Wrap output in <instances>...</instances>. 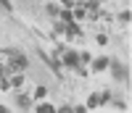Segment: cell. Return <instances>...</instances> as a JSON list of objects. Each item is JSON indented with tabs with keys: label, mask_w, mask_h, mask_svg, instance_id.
I'll use <instances>...</instances> for the list:
<instances>
[{
	"label": "cell",
	"mask_w": 132,
	"mask_h": 113,
	"mask_svg": "<svg viewBox=\"0 0 132 113\" xmlns=\"http://www.w3.org/2000/svg\"><path fill=\"white\" fill-rule=\"evenodd\" d=\"M45 95H48V89H45V87L40 84V87L35 89V97H37V100H42V97H45Z\"/></svg>",
	"instance_id": "cell-7"
},
{
	"label": "cell",
	"mask_w": 132,
	"mask_h": 113,
	"mask_svg": "<svg viewBox=\"0 0 132 113\" xmlns=\"http://www.w3.org/2000/svg\"><path fill=\"white\" fill-rule=\"evenodd\" d=\"M95 40H98V45H106V42H108V37H106V34H98Z\"/></svg>",
	"instance_id": "cell-15"
},
{
	"label": "cell",
	"mask_w": 132,
	"mask_h": 113,
	"mask_svg": "<svg viewBox=\"0 0 132 113\" xmlns=\"http://www.w3.org/2000/svg\"><path fill=\"white\" fill-rule=\"evenodd\" d=\"M0 5H3L5 11H13V5H11V0H0Z\"/></svg>",
	"instance_id": "cell-13"
},
{
	"label": "cell",
	"mask_w": 132,
	"mask_h": 113,
	"mask_svg": "<svg viewBox=\"0 0 132 113\" xmlns=\"http://www.w3.org/2000/svg\"><path fill=\"white\" fill-rule=\"evenodd\" d=\"M19 105H21V108H29V97H27V95H19Z\"/></svg>",
	"instance_id": "cell-9"
},
{
	"label": "cell",
	"mask_w": 132,
	"mask_h": 113,
	"mask_svg": "<svg viewBox=\"0 0 132 113\" xmlns=\"http://www.w3.org/2000/svg\"><path fill=\"white\" fill-rule=\"evenodd\" d=\"M61 3H63V8H71V5H74V0H61Z\"/></svg>",
	"instance_id": "cell-17"
},
{
	"label": "cell",
	"mask_w": 132,
	"mask_h": 113,
	"mask_svg": "<svg viewBox=\"0 0 132 113\" xmlns=\"http://www.w3.org/2000/svg\"><path fill=\"white\" fill-rule=\"evenodd\" d=\"M79 3H85V0H79Z\"/></svg>",
	"instance_id": "cell-20"
},
{
	"label": "cell",
	"mask_w": 132,
	"mask_h": 113,
	"mask_svg": "<svg viewBox=\"0 0 132 113\" xmlns=\"http://www.w3.org/2000/svg\"><path fill=\"white\" fill-rule=\"evenodd\" d=\"M37 113H56V108H53L50 103H40L37 105Z\"/></svg>",
	"instance_id": "cell-4"
},
{
	"label": "cell",
	"mask_w": 132,
	"mask_h": 113,
	"mask_svg": "<svg viewBox=\"0 0 132 113\" xmlns=\"http://www.w3.org/2000/svg\"><path fill=\"white\" fill-rule=\"evenodd\" d=\"M40 55H42V61H45V63H48V66H50V69H53V71H56L58 76L63 74V71H61V66H58V61H56V58H50V55H45V53H42V50H40Z\"/></svg>",
	"instance_id": "cell-3"
},
{
	"label": "cell",
	"mask_w": 132,
	"mask_h": 113,
	"mask_svg": "<svg viewBox=\"0 0 132 113\" xmlns=\"http://www.w3.org/2000/svg\"><path fill=\"white\" fill-rule=\"evenodd\" d=\"M95 105H101V95H90L87 97V108H95Z\"/></svg>",
	"instance_id": "cell-6"
},
{
	"label": "cell",
	"mask_w": 132,
	"mask_h": 113,
	"mask_svg": "<svg viewBox=\"0 0 132 113\" xmlns=\"http://www.w3.org/2000/svg\"><path fill=\"white\" fill-rule=\"evenodd\" d=\"M90 58H93L90 53H82V55H79V61H82V63H90Z\"/></svg>",
	"instance_id": "cell-12"
},
{
	"label": "cell",
	"mask_w": 132,
	"mask_h": 113,
	"mask_svg": "<svg viewBox=\"0 0 132 113\" xmlns=\"http://www.w3.org/2000/svg\"><path fill=\"white\" fill-rule=\"evenodd\" d=\"M61 16H63V21H66V24H71V18H74V13H71V11H63Z\"/></svg>",
	"instance_id": "cell-10"
},
{
	"label": "cell",
	"mask_w": 132,
	"mask_h": 113,
	"mask_svg": "<svg viewBox=\"0 0 132 113\" xmlns=\"http://www.w3.org/2000/svg\"><path fill=\"white\" fill-rule=\"evenodd\" d=\"M119 18H122V21H129V18H132V13H129V11H124V13H119Z\"/></svg>",
	"instance_id": "cell-14"
},
{
	"label": "cell",
	"mask_w": 132,
	"mask_h": 113,
	"mask_svg": "<svg viewBox=\"0 0 132 113\" xmlns=\"http://www.w3.org/2000/svg\"><path fill=\"white\" fill-rule=\"evenodd\" d=\"M106 66H108V58H98V61L93 63V69H95V71H103Z\"/></svg>",
	"instance_id": "cell-5"
},
{
	"label": "cell",
	"mask_w": 132,
	"mask_h": 113,
	"mask_svg": "<svg viewBox=\"0 0 132 113\" xmlns=\"http://www.w3.org/2000/svg\"><path fill=\"white\" fill-rule=\"evenodd\" d=\"M3 71H5V69H3V63H0V76H3Z\"/></svg>",
	"instance_id": "cell-18"
},
{
	"label": "cell",
	"mask_w": 132,
	"mask_h": 113,
	"mask_svg": "<svg viewBox=\"0 0 132 113\" xmlns=\"http://www.w3.org/2000/svg\"><path fill=\"white\" fill-rule=\"evenodd\" d=\"M74 113H87V108H85V105H77V108H74Z\"/></svg>",
	"instance_id": "cell-16"
},
{
	"label": "cell",
	"mask_w": 132,
	"mask_h": 113,
	"mask_svg": "<svg viewBox=\"0 0 132 113\" xmlns=\"http://www.w3.org/2000/svg\"><path fill=\"white\" fill-rule=\"evenodd\" d=\"M108 66H111V69H114V76L119 79V82H124V79L129 76V71H127V69H124V66L119 63V61H108Z\"/></svg>",
	"instance_id": "cell-1"
},
{
	"label": "cell",
	"mask_w": 132,
	"mask_h": 113,
	"mask_svg": "<svg viewBox=\"0 0 132 113\" xmlns=\"http://www.w3.org/2000/svg\"><path fill=\"white\" fill-rule=\"evenodd\" d=\"M0 113H8V110H5V108H3V105H0Z\"/></svg>",
	"instance_id": "cell-19"
},
{
	"label": "cell",
	"mask_w": 132,
	"mask_h": 113,
	"mask_svg": "<svg viewBox=\"0 0 132 113\" xmlns=\"http://www.w3.org/2000/svg\"><path fill=\"white\" fill-rule=\"evenodd\" d=\"M66 32H69V34H71V37H79V29H77L74 24H69V26H66Z\"/></svg>",
	"instance_id": "cell-8"
},
{
	"label": "cell",
	"mask_w": 132,
	"mask_h": 113,
	"mask_svg": "<svg viewBox=\"0 0 132 113\" xmlns=\"http://www.w3.org/2000/svg\"><path fill=\"white\" fill-rule=\"evenodd\" d=\"M58 58H61V63H66V66H77V63H79V55H77V53H71V50H61L58 53Z\"/></svg>",
	"instance_id": "cell-2"
},
{
	"label": "cell",
	"mask_w": 132,
	"mask_h": 113,
	"mask_svg": "<svg viewBox=\"0 0 132 113\" xmlns=\"http://www.w3.org/2000/svg\"><path fill=\"white\" fill-rule=\"evenodd\" d=\"M21 84H24V79H21V76H13V79H11V87H21Z\"/></svg>",
	"instance_id": "cell-11"
}]
</instances>
